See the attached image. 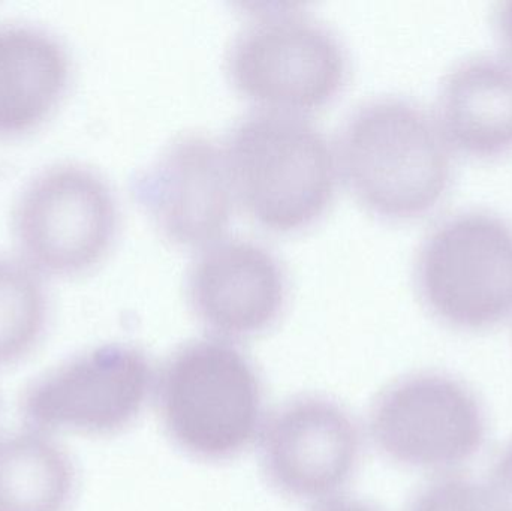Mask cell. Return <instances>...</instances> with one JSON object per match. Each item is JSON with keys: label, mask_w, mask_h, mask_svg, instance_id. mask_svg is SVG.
Returning a JSON list of instances; mask_svg holds the SVG:
<instances>
[{"label": "cell", "mask_w": 512, "mask_h": 511, "mask_svg": "<svg viewBox=\"0 0 512 511\" xmlns=\"http://www.w3.org/2000/svg\"><path fill=\"white\" fill-rule=\"evenodd\" d=\"M487 491L496 509L512 511V441L496 459Z\"/></svg>", "instance_id": "cell-17"}, {"label": "cell", "mask_w": 512, "mask_h": 511, "mask_svg": "<svg viewBox=\"0 0 512 511\" xmlns=\"http://www.w3.org/2000/svg\"><path fill=\"white\" fill-rule=\"evenodd\" d=\"M47 294L38 269L0 255V368L30 353L47 321Z\"/></svg>", "instance_id": "cell-15"}, {"label": "cell", "mask_w": 512, "mask_h": 511, "mask_svg": "<svg viewBox=\"0 0 512 511\" xmlns=\"http://www.w3.org/2000/svg\"><path fill=\"white\" fill-rule=\"evenodd\" d=\"M262 384L248 356L225 339L180 347L162 369L158 410L168 437L201 461H227L262 423Z\"/></svg>", "instance_id": "cell-3"}, {"label": "cell", "mask_w": 512, "mask_h": 511, "mask_svg": "<svg viewBox=\"0 0 512 511\" xmlns=\"http://www.w3.org/2000/svg\"><path fill=\"white\" fill-rule=\"evenodd\" d=\"M315 511H378L369 504L357 500H333Z\"/></svg>", "instance_id": "cell-19"}, {"label": "cell", "mask_w": 512, "mask_h": 511, "mask_svg": "<svg viewBox=\"0 0 512 511\" xmlns=\"http://www.w3.org/2000/svg\"><path fill=\"white\" fill-rule=\"evenodd\" d=\"M415 279L442 323L468 332L495 327L512 312V225L477 210L444 219L418 249Z\"/></svg>", "instance_id": "cell-4"}, {"label": "cell", "mask_w": 512, "mask_h": 511, "mask_svg": "<svg viewBox=\"0 0 512 511\" xmlns=\"http://www.w3.org/2000/svg\"><path fill=\"white\" fill-rule=\"evenodd\" d=\"M408 511H499L487 489L462 477L439 480L420 492Z\"/></svg>", "instance_id": "cell-16"}, {"label": "cell", "mask_w": 512, "mask_h": 511, "mask_svg": "<svg viewBox=\"0 0 512 511\" xmlns=\"http://www.w3.org/2000/svg\"><path fill=\"white\" fill-rule=\"evenodd\" d=\"M361 434L351 414L321 396L283 405L265 425L261 462L271 485L294 500H324L351 480Z\"/></svg>", "instance_id": "cell-9"}, {"label": "cell", "mask_w": 512, "mask_h": 511, "mask_svg": "<svg viewBox=\"0 0 512 511\" xmlns=\"http://www.w3.org/2000/svg\"><path fill=\"white\" fill-rule=\"evenodd\" d=\"M15 237L27 263L56 273L98 263L113 242L117 206L92 168L63 162L36 174L15 201Z\"/></svg>", "instance_id": "cell-7"}, {"label": "cell", "mask_w": 512, "mask_h": 511, "mask_svg": "<svg viewBox=\"0 0 512 511\" xmlns=\"http://www.w3.org/2000/svg\"><path fill=\"white\" fill-rule=\"evenodd\" d=\"M77 486L74 461L53 435H0V511H69Z\"/></svg>", "instance_id": "cell-14"}, {"label": "cell", "mask_w": 512, "mask_h": 511, "mask_svg": "<svg viewBox=\"0 0 512 511\" xmlns=\"http://www.w3.org/2000/svg\"><path fill=\"white\" fill-rule=\"evenodd\" d=\"M135 191L162 233L182 245L215 242L233 210L225 149L203 132L174 137L135 180Z\"/></svg>", "instance_id": "cell-10"}, {"label": "cell", "mask_w": 512, "mask_h": 511, "mask_svg": "<svg viewBox=\"0 0 512 511\" xmlns=\"http://www.w3.org/2000/svg\"><path fill=\"white\" fill-rule=\"evenodd\" d=\"M339 162L373 212L414 218L432 210L453 177V153L438 120L408 99L376 98L348 117Z\"/></svg>", "instance_id": "cell-1"}, {"label": "cell", "mask_w": 512, "mask_h": 511, "mask_svg": "<svg viewBox=\"0 0 512 511\" xmlns=\"http://www.w3.org/2000/svg\"><path fill=\"white\" fill-rule=\"evenodd\" d=\"M225 155L234 195L273 230L309 224L336 189V155L327 135L291 111L248 114L231 132Z\"/></svg>", "instance_id": "cell-2"}, {"label": "cell", "mask_w": 512, "mask_h": 511, "mask_svg": "<svg viewBox=\"0 0 512 511\" xmlns=\"http://www.w3.org/2000/svg\"><path fill=\"white\" fill-rule=\"evenodd\" d=\"M493 24L502 47L512 57V0L498 3L493 12Z\"/></svg>", "instance_id": "cell-18"}, {"label": "cell", "mask_w": 512, "mask_h": 511, "mask_svg": "<svg viewBox=\"0 0 512 511\" xmlns=\"http://www.w3.org/2000/svg\"><path fill=\"white\" fill-rule=\"evenodd\" d=\"M233 83L271 110H304L330 101L345 81L348 59L339 38L291 5L256 8L231 42Z\"/></svg>", "instance_id": "cell-5"}, {"label": "cell", "mask_w": 512, "mask_h": 511, "mask_svg": "<svg viewBox=\"0 0 512 511\" xmlns=\"http://www.w3.org/2000/svg\"><path fill=\"white\" fill-rule=\"evenodd\" d=\"M152 384V363L143 350L101 345L33 380L21 396V414L30 428L47 434L108 437L137 420Z\"/></svg>", "instance_id": "cell-6"}, {"label": "cell", "mask_w": 512, "mask_h": 511, "mask_svg": "<svg viewBox=\"0 0 512 511\" xmlns=\"http://www.w3.org/2000/svg\"><path fill=\"white\" fill-rule=\"evenodd\" d=\"M68 51L50 33L27 24H0V134L44 122L68 87Z\"/></svg>", "instance_id": "cell-13"}, {"label": "cell", "mask_w": 512, "mask_h": 511, "mask_svg": "<svg viewBox=\"0 0 512 511\" xmlns=\"http://www.w3.org/2000/svg\"><path fill=\"white\" fill-rule=\"evenodd\" d=\"M439 125L450 144L475 158L512 149V66L493 57L457 65L442 84Z\"/></svg>", "instance_id": "cell-12"}, {"label": "cell", "mask_w": 512, "mask_h": 511, "mask_svg": "<svg viewBox=\"0 0 512 511\" xmlns=\"http://www.w3.org/2000/svg\"><path fill=\"white\" fill-rule=\"evenodd\" d=\"M188 299L218 335L245 338L267 330L286 299V278L276 255L251 239L210 243L192 261Z\"/></svg>", "instance_id": "cell-11"}, {"label": "cell", "mask_w": 512, "mask_h": 511, "mask_svg": "<svg viewBox=\"0 0 512 511\" xmlns=\"http://www.w3.org/2000/svg\"><path fill=\"white\" fill-rule=\"evenodd\" d=\"M486 416L456 378L417 374L388 387L373 405L370 434L397 464L448 470L471 461L486 441Z\"/></svg>", "instance_id": "cell-8"}]
</instances>
